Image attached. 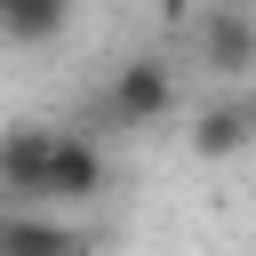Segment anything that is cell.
Here are the masks:
<instances>
[{"instance_id":"obj_1","label":"cell","mask_w":256,"mask_h":256,"mask_svg":"<svg viewBox=\"0 0 256 256\" xmlns=\"http://www.w3.org/2000/svg\"><path fill=\"white\" fill-rule=\"evenodd\" d=\"M192 32V64L208 80H256V8H192L184 16Z\"/></svg>"},{"instance_id":"obj_4","label":"cell","mask_w":256,"mask_h":256,"mask_svg":"<svg viewBox=\"0 0 256 256\" xmlns=\"http://www.w3.org/2000/svg\"><path fill=\"white\" fill-rule=\"evenodd\" d=\"M256 144V88L248 96H216L192 112V160H232Z\"/></svg>"},{"instance_id":"obj_7","label":"cell","mask_w":256,"mask_h":256,"mask_svg":"<svg viewBox=\"0 0 256 256\" xmlns=\"http://www.w3.org/2000/svg\"><path fill=\"white\" fill-rule=\"evenodd\" d=\"M64 24H72V8H64V0H0V40H16V48L64 40Z\"/></svg>"},{"instance_id":"obj_5","label":"cell","mask_w":256,"mask_h":256,"mask_svg":"<svg viewBox=\"0 0 256 256\" xmlns=\"http://www.w3.org/2000/svg\"><path fill=\"white\" fill-rule=\"evenodd\" d=\"M0 256H88V232L48 216V208H8L0 216Z\"/></svg>"},{"instance_id":"obj_2","label":"cell","mask_w":256,"mask_h":256,"mask_svg":"<svg viewBox=\"0 0 256 256\" xmlns=\"http://www.w3.org/2000/svg\"><path fill=\"white\" fill-rule=\"evenodd\" d=\"M176 112V72L168 56H120L112 80H104V120L112 128H152Z\"/></svg>"},{"instance_id":"obj_6","label":"cell","mask_w":256,"mask_h":256,"mask_svg":"<svg viewBox=\"0 0 256 256\" xmlns=\"http://www.w3.org/2000/svg\"><path fill=\"white\" fill-rule=\"evenodd\" d=\"M104 192V144L88 128H56V208H88Z\"/></svg>"},{"instance_id":"obj_3","label":"cell","mask_w":256,"mask_h":256,"mask_svg":"<svg viewBox=\"0 0 256 256\" xmlns=\"http://www.w3.org/2000/svg\"><path fill=\"white\" fill-rule=\"evenodd\" d=\"M0 192L8 208H56V128L24 120L0 136Z\"/></svg>"}]
</instances>
